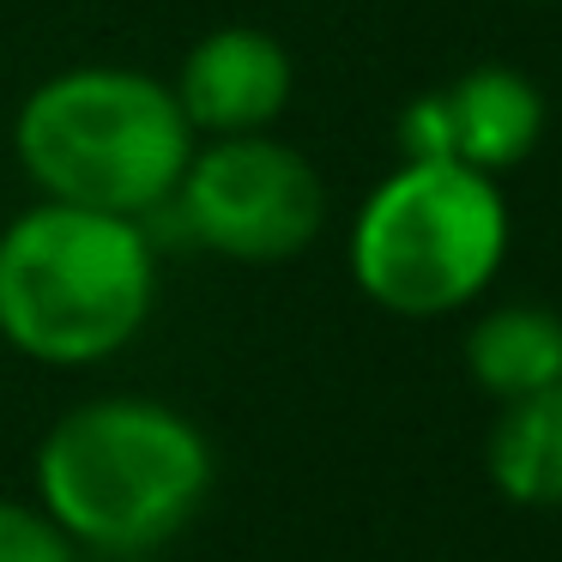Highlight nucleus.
<instances>
[{
	"label": "nucleus",
	"instance_id": "8",
	"mask_svg": "<svg viewBox=\"0 0 562 562\" xmlns=\"http://www.w3.org/2000/svg\"><path fill=\"white\" fill-rule=\"evenodd\" d=\"M465 369L490 400H526L562 381V315L538 303H502L472 321Z\"/></svg>",
	"mask_w": 562,
	"mask_h": 562
},
{
	"label": "nucleus",
	"instance_id": "9",
	"mask_svg": "<svg viewBox=\"0 0 562 562\" xmlns=\"http://www.w3.org/2000/svg\"><path fill=\"white\" fill-rule=\"evenodd\" d=\"M490 484L520 508H562V381L502 400L484 441Z\"/></svg>",
	"mask_w": 562,
	"mask_h": 562
},
{
	"label": "nucleus",
	"instance_id": "5",
	"mask_svg": "<svg viewBox=\"0 0 562 562\" xmlns=\"http://www.w3.org/2000/svg\"><path fill=\"white\" fill-rule=\"evenodd\" d=\"M176 206H182L188 236L206 243L212 255L272 267V260L303 255L321 236L327 188L296 146L267 134H231L188 158Z\"/></svg>",
	"mask_w": 562,
	"mask_h": 562
},
{
	"label": "nucleus",
	"instance_id": "7",
	"mask_svg": "<svg viewBox=\"0 0 562 562\" xmlns=\"http://www.w3.org/2000/svg\"><path fill=\"white\" fill-rule=\"evenodd\" d=\"M441 127H448V158L496 176L520 164L544 134V98L514 67H472L448 91H436Z\"/></svg>",
	"mask_w": 562,
	"mask_h": 562
},
{
	"label": "nucleus",
	"instance_id": "10",
	"mask_svg": "<svg viewBox=\"0 0 562 562\" xmlns=\"http://www.w3.org/2000/svg\"><path fill=\"white\" fill-rule=\"evenodd\" d=\"M0 562H79V544L43 508L0 496Z\"/></svg>",
	"mask_w": 562,
	"mask_h": 562
},
{
	"label": "nucleus",
	"instance_id": "6",
	"mask_svg": "<svg viewBox=\"0 0 562 562\" xmlns=\"http://www.w3.org/2000/svg\"><path fill=\"white\" fill-rule=\"evenodd\" d=\"M291 55L272 31L224 25L188 49L176 74V103H182L194 134H267L291 103Z\"/></svg>",
	"mask_w": 562,
	"mask_h": 562
},
{
	"label": "nucleus",
	"instance_id": "1",
	"mask_svg": "<svg viewBox=\"0 0 562 562\" xmlns=\"http://www.w3.org/2000/svg\"><path fill=\"white\" fill-rule=\"evenodd\" d=\"M43 514L74 544L146 557L170 544L212 490V448L158 400H86L37 448Z\"/></svg>",
	"mask_w": 562,
	"mask_h": 562
},
{
	"label": "nucleus",
	"instance_id": "2",
	"mask_svg": "<svg viewBox=\"0 0 562 562\" xmlns=\"http://www.w3.org/2000/svg\"><path fill=\"white\" fill-rule=\"evenodd\" d=\"M151 279L139 218L43 200L0 231V339L55 369L103 363L146 327Z\"/></svg>",
	"mask_w": 562,
	"mask_h": 562
},
{
	"label": "nucleus",
	"instance_id": "4",
	"mask_svg": "<svg viewBox=\"0 0 562 562\" xmlns=\"http://www.w3.org/2000/svg\"><path fill=\"white\" fill-rule=\"evenodd\" d=\"M508 255V206L496 176L453 158H405L363 200L351 231V272L369 303L393 315H453Z\"/></svg>",
	"mask_w": 562,
	"mask_h": 562
},
{
	"label": "nucleus",
	"instance_id": "3",
	"mask_svg": "<svg viewBox=\"0 0 562 562\" xmlns=\"http://www.w3.org/2000/svg\"><path fill=\"white\" fill-rule=\"evenodd\" d=\"M25 176L49 200L146 218L176 200L194 127L170 86L134 67H74L43 79L13 127Z\"/></svg>",
	"mask_w": 562,
	"mask_h": 562
}]
</instances>
